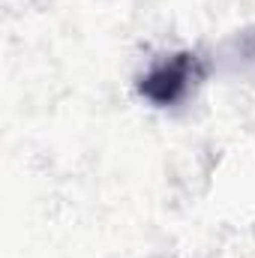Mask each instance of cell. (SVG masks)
<instances>
[{
	"mask_svg": "<svg viewBox=\"0 0 255 258\" xmlns=\"http://www.w3.org/2000/svg\"><path fill=\"white\" fill-rule=\"evenodd\" d=\"M198 81V60L195 54H171L168 60L156 63L141 78V96H147L156 105H171L180 96L189 93V87Z\"/></svg>",
	"mask_w": 255,
	"mask_h": 258,
	"instance_id": "1",
	"label": "cell"
}]
</instances>
